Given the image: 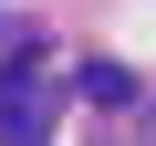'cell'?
I'll use <instances>...</instances> for the list:
<instances>
[{"label":"cell","mask_w":156,"mask_h":146,"mask_svg":"<svg viewBox=\"0 0 156 146\" xmlns=\"http://www.w3.org/2000/svg\"><path fill=\"white\" fill-rule=\"evenodd\" d=\"M83 94H94V104H135V73H125V63H83Z\"/></svg>","instance_id":"7a4b0ae2"},{"label":"cell","mask_w":156,"mask_h":146,"mask_svg":"<svg viewBox=\"0 0 156 146\" xmlns=\"http://www.w3.org/2000/svg\"><path fill=\"white\" fill-rule=\"evenodd\" d=\"M52 104H42V52H21L11 73H0V146H42Z\"/></svg>","instance_id":"6da1fadb"}]
</instances>
